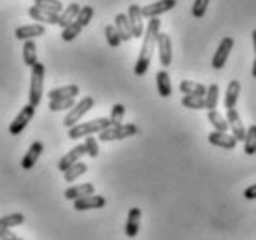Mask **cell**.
I'll return each mask as SVG.
<instances>
[{
  "instance_id": "cell-19",
  "label": "cell",
  "mask_w": 256,
  "mask_h": 240,
  "mask_svg": "<svg viewBox=\"0 0 256 240\" xmlns=\"http://www.w3.org/2000/svg\"><path fill=\"white\" fill-rule=\"evenodd\" d=\"M95 194V186L91 182H86V184H76V186H70V188L65 190V199H80V197H88V195Z\"/></svg>"
},
{
  "instance_id": "cell-31",
  "label": "cell",
  "mask_w": 256,
  "mask_h": 240,
  "mask_svg": "<svg viewBox=\"0 0 256 240\" xmlns=\"http://www.w3.org/2000/svg\"><path fill=\"white\" fill-rule=\"evenodd\" d=\"M34 6L41 8V10H45L48 13H56V15H60V13L64 12V4L60 0H36Z\"/></svg>"
},
{
  "instance_id": "cell-14",
  "label": "cell",
  "mask_w": 256,
  "mask_h": 240,
  "mask_svg": "<svg viewBox=\"0 0 256 240\" xmlns=\"http://www.w3.org/2000/svg\"><path fill=\"white\" fill-rule=\"evenodd\" d=\"M86 155V147H84V143H80V145H74L72 149L67 153V155L60 160V164H58V168H60V171H67V169L72 166V164H76V162H80V158Z\"/></svg>"
},
{
  "instance_id": "cell-32",
  "label": "cell",
  "mask_w": 256,
  "mask_h": 240,
  "mask_svg": "<svg viewBox=\"0 0 256 240\" xmlns=\"http://www.w3.org/2000/svg\"><path fill=\"white\" fill-rule=\"evenodd\" d=\"M182 106L192 108V110H204L206 103H204V97H197V95H184V97H182Z\"/></svg>"
},
{
  "instance_id": "cell-37",
  "label": "cell",
  "mask_w": 256,
  "mask_h": 240,
  "mask_svg": "<svg viewBox=\"0 0 256 240\" xmlns=\"http://www.w3.org/2000/svg\"><path fill=\"white\" fill-rule=\"evenodd\" d=\"M0 220H2V225H4V229H12V227H17V225H20V223L24 221V216L20 214V212H13V214L2 216Z\"/></svg>"
},
{
  "instance_id": "cell-23",
  "label": "cell",
  "mask_w": 256,
  "mask_h": 240,
  "mask_svg": "<svg viewBox=\"0 0 256 240\" xmlns=\"http://www.w3.org/2000/svg\"><path fill=\"white\" fill-rule=\"evenodd\" d=\"M156 88H158V93L162 97H171L173 93V88H171V78H169V73L166 69L156 73Z\"/></svg>"
},
{
  "instance_id": "cell-10",
  "label": "cell",
  "mask_w": 256,
  "mask_h": 240,
  "mask_svg": "<svg viewBox=\"0 0 256 240\" xmlns=\"http://www.w3.org/2000/svg\"><path fill=\"white\" fill-rule=\"evenodd\" d=\"M174 6H176V0H158V2L141 8V15H143V19H152V17H158L162 13L173 10Z\"/></svg>"
},
{
  "instance_id": "cell-21",
  "label": "cell",
  "mask_w": 256,
  "mask_h": 240,
  "mask_svg": "<svg viewBox=\"0 0 256 240\" xmlns=\"http://www.w3.org/2000/svg\"><path fill=\"white\" fill-rule=\"evenodd\" d=\"M240 91H242V86L238 80H230L228 86H226V93H224V108L226 110H232L236 108L238 97H240Z\"/></svg>"
},
{
  "instance_id": "cell-22",
  "label": "cell",
  "mask_w": 256,
  "mask_h": 240,
  "mask_svg": "<svg viewBox=\"0 0 256 240\" xmlns=\"http://www.w3.org/2000/svg\"><path fill=\"white\" fill-rule=\"evenodd\" d=\"M78 93H80V88L76 84H69V86H64V88H54L50 90L46 95L50 101H56V99H70V97H76Z\"/></svg>"
},
{
  "instance_id": "cell-29",
  "label": "cell",
  "mask_w": 256,
  "mask_h": 240,
  "mask_svg": "<svg viewBox=\"0 0 256 240\" xmlns=\"http://www.w3.org/2000/svg\"><path fill=\"white\" fill-rule=\"evenodd\" d=\"M218 101H219V86L210 84L206 88V95H204L206 110H216L218 108Z\"/></svg>"
},
{
  "instance_id": "cell-40",
  "label": "cell",
  "mask_w": 256,
  "mask_h": 240,
  "mask_svg": "<svg viewBox=\"0 0 256 240\" xmlns=\"http://www.w3.org/2000/svg\"><path fill=\"white\" fill-rule=\"evenodd\" d=\"M208 4H210V0H195V2H193V8H192L193 17H195V19L204 17L206 10H208Z\"/></svg>"
},
{
  "instance_id": "cell-5",
  "label": "cell",
  "mask_w": 256,
  "mask_h": 240,
  "mask_svg": "<svg viewBox=\"0 0 256 240\" xmlns=\"http://www.w3.org/2000/svg\"><path fill=\"white\" fill-rule=\"evenodd\" d=\"M93 104H95V101H93V97H84L82 101H78L72 108H70V112L65 116L64 119V125L67 127V129H70V127H74L76 123H80V119H82L88 112L93 108Z\"/></svg>"
},
{
  "instance_id": "cell-2",
  "label": "cell",
  "mask_w": 256,
  "mask_h": 240,
  "mask_svg": "<svg viewBox=\"0 0 256 240\" xmlns=\"http://www.w3.org/2000/svg\"><path fill=\"white\" fill-rule=\"evenodd\" d=\"M43 80H45V65L36 64L32 67V75H30V93H28V104H32L34 108L39 106L41 99H43Z\"/></svg>"
},
{
  "instance_id": "cell-25",
  "label": "cell",
  "mask_w": 256,
  "mask_h": 240,
  "mask_svg": "<svg viewBox=\"0 0 256 240\" xmlns=\"http://www.w3.org/2000/svg\"><path fill=\"white\" fill-rule=\"evenodd\" d=\"M180 91L184 95H197V97H204L206 95V86L200 82H193V80H182L180 82Z\"/></svg>"
},
{
  "instance_id": "cell-35",
  "label": "cell",
  "mask_w": 256,
  "mask_h": 240,
  "mask_svg": "<svg viewBox=\"0 0 256 240\" xmlns=\"http://www.w3.org/2000/svg\"><path fill=\"white\" fill-rule=\"evenodd\" d=\"M93 15H95V10L91 6H82L80 8V12H78V15H76V23L80 26H88L91 23V19H93Z\"/></svg>"
},
{
  "instance_id": "cell-1",
  "label": "cell",
  "mask_w": 256,
  "mask_h": 240,
  "mask_svg": "<svg viewBox=\"0 0 256 240\" xmlns=\"http://www.w3.org/2000/svg\"><path fill=\"white\" fill-rule=\"evenodd\" d=\"M160 25L162 23L158 17L148 19V25L145 28V34H143V45H141L140 56H138V62L134 65L136 77H143L148 71V65H150V60H152L154 54V47H156V39L160 34Z\"/></svg>"
},
{
  "instance_id": "cell-43",
  "label": "cell",
  "mask_w": 256,
  "mask_h": 240,
  "mask_svg": "<svg viewBox=\"0 0 256 240\" xmlns=\"http://www.w3.org/2000/svg\"><path fill=\"white\" fill-rule=\"evenodd\" d=\"M252 47H254V56H256V28L252 30Z\"/></svg>"
},
{
  "instance_id": "cell-17",
  "label": "cell",
  "mask_w": 256,
  "mask_h": 240,
  "mask_svg": "<svg viewBox=\"0 0 256 240\" xmlns=\"http://www.w3.org/2000/svg\"><path fill=\"white\" fill-rule=\"evenodd\" d=\"M28 15H30L34 21H38L39 25H58L60 23L56 13H48V12H45V10H41V8H38V6L30 8V10H28Z\"/></svg>"
},
{
  "instance_id": "cell-34",
  "label": "cell",
  "mask_w": 256,
  "mask_h": 240,
  "mask_svg": "<svg viewBox=\"0 0 256 240\" xmlns=\"http://www.w3.org/2000/svg\"><path fill=\"white\" fill-rule=\"evenodd\" d=\"M104 36H106V41H108V45L112 47V49H117V47L122 43L121 38H119V34H117V30H116V26H114V25H108L106 28H104Z\"/></svg>"
},
{
  "instance_id": "cell-30",
  "label": "cell",
  "mask_w": 256,
  "mask_h": 240,
  "mask_svg": "<svg viewBox=\"0 0 256 240\" xmlns=\"http://www.w3.org/2000/svg\"><path fill=\"white\" fill-rule=\"evenodd\" d=\"M244 149L249 156L256 153V125H250L249 129L245 130Z\"/></svg>"
},
{
  "instance_id": "cell-24",
  "label": "cell",
  "mask_w": 256,
  "mask_h": 240,
  "mask_svg": "<svg viewBox=\"0 0 256 240\" xmlns=\"http://www.w3.org/2000/svg\"><path fill=\"white\" fill-rule=\"evenodd\" d=\"M80 8H82V6H80V4H76V2L69 4V6L65 8L64 12L58 15V19H60L58 25L62 26V28H65V26H69L70 23H74V21H76L78 12H80Z\"/></svg>"
},
{
  "instance_id": "cell-13",
  "label": "cell",
  "mask_w": 256,
  "mask_h": 240,
  "mask_svg": "<svg viewBox=\"0 0 256 240\" xmlns=\"http://www.w3.org/2000/svg\"><path fill=\"white\" fill-rule=\"evenodd\" d=\"M106 205V197L104 195L91 194L88 197H80L74 199V210H90V208H102Z\"/></svg>"
},
{
  "instance_id": "cell-27",
  "label": "cell",
  "mask_w": 256,
  "mask_h": 240,
  "mask_svg": "<svg viewBox=\"0 0 256 240\" xmlns=\"http://www.w3.org/2000/svg\"><path fill=\"white\" fill-rule=\"evenodd\" d=\"M208 121L214 125V130H218V132H228L226 117L221 116L218 110H208Z\"/></svg>"
},
{
  "instance_id": "cell-39",
  "label": "cell",
  "mask_w": 256,
  "mask_h": 240,
  "mask_svg": "<svg viewBox=\"0 0 256 240\" xmlns=\"http://www.w3.org/2000/svg\"><path fill=\"white\" fill-rule=\"evenodd\" d=\"M84 147H86V155H90L91 158H96L98 156V143L93 136H86V142H84Z\"/></svg>"
},
{
  "instance_id": "cell-4",
  "label": "cell",
  "mask_w": 256,
  "mask_h": 240,
  "mask_svg": "<svg viewBox=\"0 0 256 240\" xmlns=\"http://www.w3.org/2000/svg\"><path fill=\"white\" fill-rule=\"evenodd\" d=\"M138 134V127L134 123H121L117 127H108L98 132V140L100 142H114V140H124Z\"/></svg>"
},
{
  "instance_id": "cell-6",
  "label": "cell",
  "mask_w": 256,
  "mask_h": 240,
  "mask_svg": "<svg viewBox=\"0 0 256 240\" xmlns=\"http://www.w3.org/2000/svg\"><path fill=\"white\" fill-rule=\"evenodd\" d=\"M34 114H36V108H34L32 104L22 106L20 112L17 114V117H15V119L12 121V125H10V134H13V136L20 134V132L28 127V123L34 119Z\"/></svg>"
},
{
  "instance_id": "cell-20",
  "label": "cell",
  "mask_w": 256,
  "mask_h": 240,
  "mask_svg": "<svg viewBox=\"0 0 256 240\" xmlns=\"http://www.w3.org/2000/svg\"><path fill=\"white\" fill-rule=\"evenodd\" d=\"M116 30L117 34H119V38H121V41H130L132 39V28H130V23H128V17L126 13H117L116 15Z\"/></svg>"
},
{
  "instance_id": "cell-11",
  "label": "cell",
  "mask_w": 256,
  "mask_h": 240,
  "mask_svg": "<svg viewBox=\"0 0 256 240\" xmlns=\"http://www.w3.org/2000/svg\"><path fill=\"white\" fill-rule=\"evenodd\" d=\"M226 123H228V129L232 130V136L236 138V142H244L245 130L247 129L244 127V121H242V117H240L236 108L226 110Z\"/></svg>"
},
{
  "instance_id": "cell-44",
  "label": "cell",
  "mask_w": 256,
  "mask_h": 240,
  "mask_svg": "<svg viewBox=\"0 0 256 240\" xmlns=\"http://www.w3.org/2000/svg\"><path fill=\"white\" fill-rule=\"evenodd\" d=\"M252 77L256 78V56H254V62H252Z\"/></svg>"
},
{
  "instance_id": "cell-16",
  "label": "cell",
  "mask_w": 256,
  "mask_h": 240,
  "mask_svg": "<svg viewBox=\"0 0 256 240\" xmlns=\"http://www.w3.org/2000/svg\"><path fill=\"white\" fill-rule=\"evenodd\" d=\"M43 155V143L41 142H34L32 145H30V149L26 151V155L22 156V162H20V166L24 169H32L34 166H36V162L39 160V156Z\"/></svg>"
},
{
  "instance_id": "cell-28",
  "label": "cell",
  "mask_w": 256,
  "mask_h": 240,
  "mask_svg": "<svg viewBox=\"0 0 256 240\" xmlns=\"http://www.w3.org/2000/svg\"><path fill=\"white\" fill-rule=\"evenodd\" d=\"M88 171V164H84V162H76V164H72L67 171H64V179L65 182H74L78 179V177H82L84 173Z\"/></svg>"
},
{
  "instance_id": "cell-3",
  "label": "cell",
  "mask_w": 256,
  "mask_h": 240,
  "mask_svg": "<svg viewBox=\"0 0 256 240\" xmlns=\"http://www.w3.org/2000/svg\"><path fill=\"white\" fill-rule=\"evenodd\" d=\"M110 127V119L108 117H96L93 121H88V123H76L74 127L69 129V138L70 140H78V138H86L91 136V134H98L100 130L108 129Z\"/></svg>"
},
{
  "instance_id": "cell-9",
  "label": "cell",
  "mask_w": 256,
  "mask_h": 240,
  "mask_svg": "<svg viewBox=\"0 0 256 240\" xmlns=\"http://www.w3.org/2000/svg\"><path fill=\"white\" fill-rule=\"evenodd\" d=\"M128 23H130V28H132V38L140 39L143 38L145 34V25H143V15H141V8L138 4H132L128 8Z\"/></svg>"
},
{
  "instance_id": "cell-42",
  "label": "cell",
  "mask_w": 256,
  "mask_h": 240,
  "mask_svg": "<svg viewBox=\"0 0 256 240\" xmlns=\"http://www.w3.org/2000/svg\"><path fill=\"white\" fill-rule=\"evenodd\" d=\"M244 197L245 199H256V184H250L249 188H245V192H244Z\"/></svg>"
},
{
  "instance_id": "cell-26",
  "label": "cell",
  "mask_w": 256,
  "mask_h": 240,
  "mask_svg": "<svg viewBox=\"0 0 256 240\" xmlns=\"http://www.w3.org/2000/svg\"><path fill=\"white\" fill-rule=\"evenodd\" d=\"M38 47L34 43V39H28L24 41V45H22V58H24V64L32 69L34 65L38 64V51H36Z\"/></svg>"
},
{
  "instance_id": "cell-8",
  "label": "cell",
  "mask_w": 256,
  "mask_h": 240,
  "mask_svg": "<svg viewBox=\"0 0 256 240\" xmlns=\"http://www.w3.org/2000/svg\"><path fill=\"white\" fill-rule=\"evenodd\" d=\"M156 47H158V56H160V64L164 65V69L171 65L173 62V43H171V38L167 34L160 32L158 34V39H156Z\"/></svg>"
},
{
  "instance_id": "cell-18",
  "label": "cell",
  "mask_w": 256,
  "mask_h": 240,
  "mask_svg": "<svg viewBox=\"0 0 256 240\" xmlns=\"http://www.w3.org/2000/svg\"><path fill=\"white\" fill-rule=\"evenodd\" d=\"M140 221H141V210L138 207H132L128 210L126 227H124V233H126L128 238H134L136 234L140 233Z\"/></svg>"
},
{
  "instance_id": "cell-33",
  "label": "cell",
  "mask_w": 256,
  "mask_h": 240,
  "mask_svg": "<svg viewBox=\"0 0 256 240\" xmlns=\"http://www.w3.org/2000/svg\"><path fill=\"white\" fill-rule=\"evenodd\" d=\"M76 97H70V99H56V101H50L48 103V110L50 112H62V110H69V108H72L74 104H76V101H74Z\"/></svg>"
},
{
  "instance_id": "cell-7",
  "label": "cell",
  "mask_w": 256,
  "mask_h": 240,
  "mask_svg": "<svg viewBox=\"0 0 256 240\" xmlns=\"http://www.w3.org/2000/svg\"><path fill=\"white\" fill-rule=\"evenodd\" d=\"M232 49H234V39L228 38V36L221 39L218 51H216L214 58H212V67H214V69H223L224 64H226V60H228V56H230Z\"/></svg>"
},
{
  "instance_id": "cell-38",
  "label": "cell",
  "mask_w": 256,
  "mask_h": 240,
  "mask_svg": "<svg viewBox=\"0 0 256 240\" xmlns=\"http://www.w3.org/2000/svg\"><path fill=\"white\" fill-rule=\"evenodd\" d=\"M122 117H124V106L122 104H114L112 106V116L108 117L110 119V127H117V125L122 123Z\"/></svg>"
},
{
  "instance_id": "cell-12",
  "label": "cell",
  "mask_w": 256,
  "mask_h": 240,
  "mask_svg": "<svg viewBox=\"0 0 256 240\" xmlns=\"http://www.w3.org/2000/svg\"><path fill=\"white\" fill-rule=\"evenodd\" d=\"M208 142L212 145H216V147L228 149V151H232L238 145L236 138L232 136V134H228V132H218V130H212L210 134H208Z\"/></svg>"
},
{
  "instance_id": "cell-45",
  "label": "cell",
  "mask_w": 256,
  "mask_h": 240,
  "mask_svg": "<svg viewBox=\"0 0 256 240\" xmlns=\"http://www.w3.org/2000/svg\"><path fill=\"white\" fill-rule=\"evenodd\" d=\"M0 229H4V225H2V220H0Z\"/></svg>"
},
{
  "instance_id": "cell-15",
  "label": "cell",
  "mask_w": 256,
  "mask_h": 240,
  "mask_svg": "<svg viewBox=\"0 0 256 240\" xmlns=\"http://www.w3.org/2000/svg\"><path fill=\"white\" fill-rule=\"evenodd\" d=\"M45 34V26L36 23V25H26V26H19L15 30V38L20 39V41H28V39H36L39 36Z\"/></svg>"
},
{
  "instance_id": "cell-36",
  "label": "cell",
  "mask_w": 256,
  "mask_h": 240,
  "mask_svg": "<svg viewBox=\"0 0 256 240\" xmlns=\"http://www.w3.org/2000/svg\"><path fill=\"white\" fill-rule=\"evenodd\" d=\"M80 32H82V26L74 21V23H70L69 26H65L64 28V32H62V39H64V41H72V39H76L78 36H80Z\"/></svg>"
},
{
  "instance_id": "cell-41",
  "label": "cell",
  "mask_w": 256,
  "mask_h": 240,
  "mask_svg": "<svg viewBox=\"0 0 256 240\" xmlns=\"http://www.w3.org/2000/svg\"><path fill=\"white\" fill-rule=\"evenodd\" d=\"M0 240H22L13 233L12 229H0Z\"/></svg>"
}]
</instances>
